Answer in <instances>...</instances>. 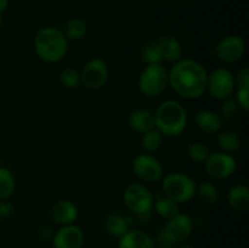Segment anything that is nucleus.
I'll return each mask as SVG.
<instances>
[{"mask_svg": "<svg viewBox=\"0 0 249 248\" xmlns=\"http://www.w3.org/2000/svg\"><path fill=\"white\" fill-rule=\"evenodd\" d=\"M15 212L14 204L7 202L6 199L0 201V219H6L11 216Z\"/></svg>", "mask_w": 249, "mask_h": 248, "instance_id": "72a5a7b5", "label": "nucleus"}, {"mask_svg": "<svg viewBox=\"0 0 249 248\" xmlns=\"http://www.w3.org/2000/svg\"><path fill=\"white\" fill-rule=\"evenodd\" d=\"M0 23H1V15H0Z\"/></svg>", "mask_w": 249, "mask_h": 248, "instance_id": "4c0bfd02", "label": "nucleus"}, {"mask_svg": "<svg viewBox=\"0 0 249 248\" xmlns=\"http://www.w3.org/2000/svg\"><path fill=\"white\" fill-rule=\"evenodd\" d=\"M156 129L162 135L175 136L181 135L187 125V113L184 106L175 100H167L158 106L155 112Z\"/></svg>", "mask_w": 249, "mask_h": 248, "instance_id": "7ed1b4c3", "label": "nucleus"}, {"mask_svg": "<svg viewBox=\"0 0 249 248\" xmlns=\"http://www.w3.org/2000/svg\"><path fill=\"white\" fill-rule=\"evenodd\" d=\"M203 203L214 204L219 198V190L213 182L202 181L201 184L196 185V195Z\"/></svg>", "mask_w": 249, "mask_h": 248, "instance_id": "393cba45", "label": "nucleus"}, {"mask_svg": "<svg viewBox=\"0 0 249 248\" xmlns=\"http://www.w3.org/2000/svg\"><path fill=\"white\" fill-rule=\"evenodd\" d=\"M163 135L157 130V129H152V130L147 131V133L142 134L141 138V147L146 151V152H156L158 148L162 146Z\"/></svg>", "mask_w": 249, "mask_h": 248, "instance_id": "bb28decb", "label": "nucleus"}, {"mask_svg": "<svg viewBox=\"0 0 249 248\" xmlns=\"http://www.w3.org/2000/svg\"><path fill=\"white\" fill-rule=\"evenodd\" d=\"M87 248H91V247H87Z\"/></svg>", "mask_w": 249, "mask_h": 248, "instance_id": "58836bf2", "label": "nucleus"}, {"mask_svg": "<svg viewBox=\"0 0 249 248\" xmlns=\"http://www.w3.org/2000/svg\"><path fill=\"white\" fill-rule=\"evenodd\" d=\"M196 181L184 173H172L162 181L163 195L177 203H186L196 195Z\"/></svg>", "mask_w": 249, "mask_h": 248, "instance_id": "20e7f679", "label": "nucleus"}, {"mask_svg": "<svg viewBox=\"0 0 249 248\" xmlns=\"http://www.w3.org/2000/svg\"><path fill=\"white\" fill-rule=\"evenodd\" d=\"M238 112H240V106L235 99L229 97V99L224 100V104L221 105L220 108V117L231 121L238 116Z\"/></svg>", "mask_w": 249, "mask_h": 248, "instance_id": "c756f323", "label": "nucleus"}, {"mask_svg": "<svg viewBox=\"0 0 249 248\" xmlns=\"http://www.w3.org/2000/svg\"><path fill=\"white\" fill-rule=\"evenodd\" d=\"M207 174L215 180L228 179L237 169V162L232 155L224 152H214L208 156L204 162Z\"/></svg>", "mask_w": 249, "mask_h": 248, "instance_id": "6e6552de", "label": "nucleus"}, {"mask_svg": "<svg viewBox=\"0 0 249 248\" xmlns=\"http://www.w3.org/2000/svg\"><path fill=\"white\" fill-rule=\"evenodd\" d=\"M105 229L108 235L121 238L130 230V219L119 213H112L105 220Z\"/></svg>", "mask_w": 249, "mask_h": 248, "instance_id": "aec40b11", "label": "nucleus"}, {"mask_svg": "<svg viewBox=\"0 0 249 248\" xmlns=\"http://www.w3.org/2000/svg\"><path fill=\"white\" fill-rule=\"evenodd\" d=\"M38 236L41 238V240H45V241L51 240L53 236V229H51L49 225H41L38 230Z\"/></svg>", "mask_w": 249, "mask_h": 248, "instance_id": "f704fd0d", "label": "nucleus"}, {"mask_svg": "<svg viewBox=\"0 0 249 248\" xmlns=\"http://www.w3.org/2000/svg\"><path fill=\"white\" fill-rule=\"evenodd\" d=\"M235 84L238 85V88H247L249 89V68L243 67L237 72V75L235 77Z\"/></svg>", "mask_w": 249, "mask_h": 248, "instance_id": "2f4dec72", "label": "nucleus"}, {"mask_svg": "<svg viewBox=\"0 0 249 248\" xmlns=\"http://www.w3.org/2000/svg\"><path fill=\"white\" fill-rule=\"evenodd\" d=\"M192 229H194V224H192L191 218L186 214L179 213L173 218L168 219L167 224L162 230L174 245H178L189 238Z\"/></svg>", "mask_w": 249, "mask_h": 248, "instance_id": "f8f14e48", "label": "nucleus"}, {"mask_svg": "<svg viewBox=\"0 0 249 248\" xmlns=\"http://www.w3.org/2000/svg\"><path fill=\"white\" fill-rule=\"evenodd\" d=\"M123 199L126 208L140 216L150 213L155 201L150 190L141 184L129 185L123 192Z\"/></svg>", "mask_w": 249, "mask_h": 248, "instance_id": "423d86ee", "label": "nucleus"}, {"mask_svg": "<svg viewBox=\"0 0 249 248\" xmlns=\"http://www.w3.org/2000/svg\"><path fill=\"white\" fill-rule=\"evenodd\" d=\"M0 160H1V158H0Z\"/></svg>", "mask_w": 249, "mask_h": 248, "instance_id": "ea45409f", "label": "nucleus"}, {"mask_svg": "<svg viewBox=\"0 0 249 248\" xmlns=\"http://www.w3.org/2000/svg\"><path fill=\"white\" fill-rule=\"evenodd\" d=\"M235 75L228 68H216L207 79V91L216 100H224L231 97L235 91Z\"/></svg>", "mask_w": 249, "mask_h": 248, "instance_id": "0eeeda50", "label": "nucleus"}, {"mask_svg": "<svg viewBox=\"0 0 249 248\" xmlns=\"http://www.w3.org/2000/svg\"><path fill=\"white\" fill-rule=\"evenodd\" d=\"M140 57L141 60L146 63V66L162 63L163 55L157 40L148 41L147 44H145L140 51Z\"/></svg>", "mask_w": 249, "mask_h": 248, "instance_id": "b1692460", "label": "nucleus"}, {"mask_svg": "<svg viewBox=\"0 0 249 248\" xmlns=\"http://www.w3.org/2000/svg\"><path fill=\"white\" fill-rule=\"evenodd\" d=\"M62 33L65 34L67 40H80L87 34V23L83 19L73 17L66 22Z\"/></svg>", "mask_w": 249, "mask_h": 248, "instance_id": "4be33fe9", "label": "nucleus"}, {"mask_svg": "<svg viewBox=\"0 0 249 248\" xmlns=\"http://www.w3.org/2000/svg\"><path fill=\"white\" fill-rule=\"evenodd\" d=\"M9 6V0H0V15L5 11Z\"/></svg>", "mask_w": 249, "mask_h": 248, "instance_id": "c9c22d12", "label": "nucleus"}, {"mask_svg": "<svg viewBox=\"0 0 249 248\" xmlns=\"http://www.w3.org/2000/svg\"><path fill=\"white\" fill-rule=\"evenodd\" d=\"M218 145L221 152L233 155L241 148V139L233 130H224L218 135Z\"/></svg>", "mask_w": 249, "mask_h": 248, "instance_id": "412c9836", "label": "nucleus"}, {"mask_svg": "<svg viewBox=\"0 0 249 248\" xmlns=\"http://www.w3.org/2000/svg\"><path fill=\"white\" fill-rule=\"evenodd\" d=\"M78 214L79 212H78L77 206L68 199H60L55 202L50 209L51 219L61 226L74 224Z\"/></svg>", "mask_w": 249, "mask_h": 248, "instance_id": "4468645a", "label": "nucleus"}, {"mask_svg": "<svg viewBox=\"0 0 249 248\" xmlns=\"http://www.w3.org/2000/svg\"><path fill=\"white\" fill-rule=\"evenodd\" d=\"M169 85L168 71L162 63L147 65L140 73L138 80L139 90L148 97H153L164 91Z\"/></svg>", "mask_w": 249, "mask_h": 248, "instance_id": "39448f33", "label": "nucleus"}, {"mask_svg": "<svg viewBox=\"0 0 249 248\" xmlns=\"http://www.w3.org/2000/svg\"><path fill=\"white\" fill-rule=\"evenodd\" d=\"M156 245H157L160 248H174L175 246H177L169 240V237H168V236L163 232V230L158 231L157 237H156L155 246Z\"/></svg>", "mask_w": 249, "mask_h": 248, "instance_id": "473e14b6", "label": "nucleus"}, {"mask_svg": "<svg viewBox=\"0 0 249 248\" xmlns=\"http://www.w3.org/2000/svg\"><path fill=\"white\" fill-rule=\"evenodd\" d=\"M133 170L136 177L146 182H155L162 177L163 168L160 160L150 153H140L133 160Z\"/></svg>", "mask_w": 249, "mask_h": 248, "instance_id": "9d476101", "label": "nucleus"}, {"mask_svg": "<svg viewBox=\"0 0 249 248\" xmlns=\"http://www.w3.org/2000/svg\"><path fill=\"white\" fill-rule=\"evenodd\" d=\"M211 155L209 148L206 143L201 141H195L187 146V157L195 163H204L208 156Z\"/></svg>", "mask_w": 249, "mask_h": 248, "instance_id": "cd10ccee", "label": "nucleus"}, {"mask_svg": "<svg viewBox=\"0 0 249 248\" xmlns=\"http://www.w3.org/2000/svg\"><path fill=\"white\" fill-rule=\"evenodd\" d=\"M245 40L238 35L225 36L215 46L216 57L224 63L237 62L245 55Z\"/></svg>", "mask_w": 249, "mask_h": 248, "instance_id": "9b49d317", "label": "nucleus"}, {"mask_svg": "<svg viewBox=\"0 0 249 248\" xmlns=\"http://www.w3.org/2000/svg\"><path fill=\"white\" fill-rule=\"evenodd\" d=\"M15 177L6 168L0 167V201L7 199L15 191Z\"/></svg>", "mask_w": 249, "mask_h": 248, "instance_id": "a878e982", "label": "nucleus"}, {"mask_svg": "<svg viewBox=\"0 0 249 248\" xmlns=\"http://www.w3.org/2000/svg\"><path fill=\"white\" fill-rule=\"evenodd\" d=\"M34 49L40 60L56 63L62 60L68 51V40L62 31L55 27H44L36 33Z\"/></svg>", "mask_w": 249, "mask_h": 248, "instance_id": "f03ea898", "label": "nucleus"}, {"mask_svg": "<svg viewBox=\"0 0 249 248\" xmlns=\"http://www.w3.org/2000/svg\"><path fill=\"white\" fill-rule=\"evenodd\" d=\"M160 51L163 55V61L175 63L181 60V44L175 36L173 35H162L157 40Z\"/></svg>", "mask_w": 249, "mask_h": 248, "instance_id": "6ab92c4d", "label": "nucleus"}, {"mask_svg": "<svg viewBox=\"0 0 249 248\" xmlns=\"http://www.w3.org/2000/svg\"><path fill=\"white\" fill-rule=\"evenodd\" d=\"M129 126L134 131L140 134H145L147 131L156 129V117L150 109L139 108L131 112L128 119Z\"/></svg>", "mask_w": 249, "mask_h": 248, "instance_id": "2eb2a0df", "label": "nucleus"}, {"mask_svg": "<svg viewBox=\"0 0 249 248\" xmlns=\"http://www.w3.org/2000/svg\"><path fill=\"white\" fill-rule=\"evenodd\" d=\"M153 206H155V209L158 215L167 219V220L180 213L179 203H177L175 201H173V199L168 198L165 196L153 201Z\"/></svg>", "mask_w": 249, "mask_h": 248, "instance_id": "5701e85b", "label": "nucleus"}, {"mask_svg": "<svg viewBox=\"0 0 249 248\" xmlns=\"http://www.w3.org/2000/svg\"><path fill=\"white\" fill-rule=\"evenodd\" d=\"M169 84L178 95L196 100L207 91L208 73L203 65L191 58H181L168 71Z\"/></svg>", "mask_w": 249, "mask_h": 248, "instance_id": "f257e3e1", "label": "nucleus"}, {"mask_svg": "<svg viewBox=\"0 0 249 248\" xmlns=\"http://www.w3.org/2000/svg\"><path fill=\"white\" fill-rule=\"evenodd\" d=\"M51 242L53 248H83L84 232L74 224L63 225L53 233Z\"/></svg>", "mask_w": 249, "mask_h": 248, "instance_id": "ddd939ff", "label": "nucleus"}, {"mask_svg": "<svg viewBox=\"0 0 249 248\" xmlns=\"http://www.w3.org/2000/svg\"><path fill=\"white\" fill-rule=\"evenodd\" d=\"M179 248H195V247L191 245H182V246H180Z\"/></svg>", "mask_w": 249, "mask_h": 248, "instance_id": "e433bc0d", "label": "nucleus"}, {"mask_svg": "<svg viewBox=\"0 0 249 248\" xmlns=\"http://www.w3.org/2000/svg\"><path fill=\"white\" fill-rule=\"evenodd\" d=\"M155 241L141 230H129L119 238L118 248H155Z\"/></svg>", "mask_w": 249, "mask_h": 248, "instance_id": "f3484780", "label": "nucleus"}, {"mask_svg": "<svg viewBox=\"0 0 249 248\" xmlns=\"http://www.w3.org/2000/svg\"><path fill=\"white\" fill-rule=\"evenodd\" d=\"M195 124L201 131L206 134H216L223 126L221 117L211 109H202L195 116Z\"/></svg>", "mask_w": 249, "mask_h": 248, "instance_id": "dca6fc26", "label": "nucleus"}, {"mask_svg": "<svg viewBox=\"0 0 249 248\" xmlns=\"http://www.w3.org/2000/svg\"><path fill=\"white\" fill-rule=\"evenodd\" d=\"M228 202L237 213H247L249 209V189L242 184L232 186L228 192Z\"/></svg>", "mask_w": 249, "mask_h": 248, "instance_id": "a211bd4d", "label": "nucleus"}, {"mask_svg": "<svg viewBox=\"0 0 249 248\" xmlns=\"http://www.w3.org/2000/svg\"><path fill=\"white\" fill-rule=\"evenodd\" d=\"M60 82L63 87L68 89H77L82 85V79H80V73L74 68H65L60 73Z\"/></svg>", "mask_w": 249, "mask_h": 248, "instance_id": "c85d7f7f", "label": "nucleus"}, {"mask_svg": "<svg viewBox=\"0 0 249 248\" xmlns=\"http://www.w3.org/2000/svg\"><path fill=\"white\" fill-rule=\"evenodd\" d=\"M235 100L238 106H240V108L247 112L249 109V89H247V88H238L236 90Z\"/></svg>", "mask_w": 249, "mask_h": 248, "instance_id": "7c9ffc66", "label": "nucleus"}, {"mask_svg": "<svg viewBox=\"0 0 249 248\" xmlns=\"http://www.w3.org/2000/svg\"><path fill=\"white\" fill-rule=\"evenodd\" d=\"M80 79L88 89H101L108 79V67L101 58H91L82 68Z\"/></svg>", "mask_w": 249, "mask_h": 248, "instance_id": "1a4fd4ad", "label": "nucleus"}]
</instances>
